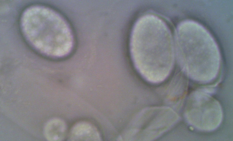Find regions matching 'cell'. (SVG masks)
<instances>
[{
    "mask_svg": "<svg viewBox=\"0 0 233 141\" xmlns=\"http://www.w3.org/2000/svg\"><path fill=\"white\" fill-rule=\"evenodd\" d=\"M132 45L136 67L142 76L153 83L163 80L170 71L164 43L156 39H139Z\"/></svg>",
    "mask_w": 233,
    "mask_h": 141,
    "instance_id": "obj_1",
    "label": "cell"
}]
</instances>
